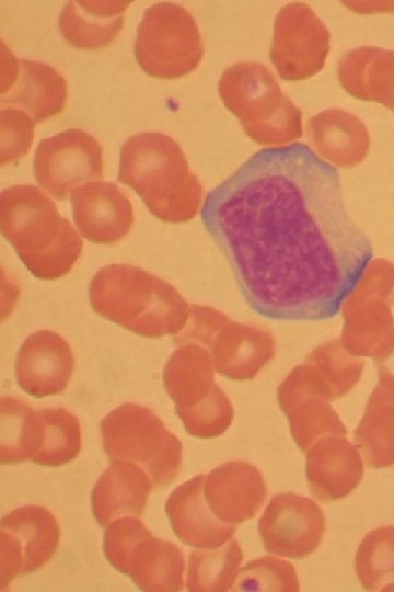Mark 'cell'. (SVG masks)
Listing matches in <instances>:
<instances>
[{
  "label": "cell",
  "mask_w": 394,
  "mask_h": 592,
  "mask_svg": "<svg viewBox=\"0 0 394 592\" xmlns=\"http://www.w3.org/2000/svg\"><path fill=\"white\" fill-rule=\"evenodd\" d=\"M335 167L303 143L262 149L213 189L202 219L258 316L336 317L371 263Z\"/></svg>",
  "instance_id": "1"
},
{
  "label": "cell",
  "mask_w": 394,
  "mask_h": 592,
  "mask_svg": "<svg viewBox=\"0 0 394 592\" xmlns=\"http://www.w3.org/2000/svg\"><path fill=\"white\" fill-rule=\"evenodd\" d=\"M0 229L27 270L39 280L67 275L79 260L83 241L43 191L12 185L0 195Z\"/></svg>",
  "instance_id": "2"
},
{
  "label": "cell",
  "mask_w": 394,
  "mask_h": 592,
  "mask_svg": "<svg viewBox=\"0 0 394 592\" xmlns=\"http://www.w3.org/2000/svg\"><path fill=\"white\" fill-rule=\"evenodd\" d=\"M117 178L135 190L163 221H187L200 208L202 186L181 146L163 133L146 132L129 137L120 148Z\"/></svg>",
  "instance_id": "3"
},
{
  "label": "cell",
  "mask_w": 394,
  "mask_h": 592,
  "mask_svg": "<svg viewBox=\"0 0 394 592\" xmlns=\"http://www.w3.org/2000/svg\"><path fill=\"white\" fill-rule=\"evenodd\" d=\"M89 298L97 315L147 338L177 333L187 316L175 287L130 264L100 269L90 282Z\"/></svg>",
  "instance_id": "4"
},
{
  "label": "cell",
  "mask_w": 394,
  "mask_h": 592,
  "mask_svg": "<svg viewBox=\"0 0 394 592\" xmlns=\"http://www.w3.org/2000/svg\"><path fill=\"white\" fill-rule=\"evenodd\" d=\"M218 91L224 106L254 141L280 147L302 136L301 111L263 64L242 61L228 67Z\"/></svg>",
  "instance_id": "5"
},
{
  "label": "cell",
  "mask_w": 394,
  "mask_h": 592,
  "mask_svg": "<svg viewBox=\"0 0 394 592\" xmlns=\"http://www.w3.org/2000/svg\"><path fill=\"white\" fill-rule=\"evenodd\" d=\"M104 452L112 460L141 466L154 487L171 482L182 464V443L149 408L126 402L101 421Z\"/></svg>",
  "instance_id": "6"
},
{
  "label": "cell",
  "mask_w": 394,
  "mask_h": 592,
  "mask_svg": "<svg viewBox=\"0 0 394 592\" xmlns=\"http://www.w3.org/2000/svg\"><path fill=\"white\" fill-rule=\"evenodd\" d=\"M163 383L190 435L216 437L230 426L232 406L215 384L212 363L204 349L188 344L175 350L165 364Z\"/></svg>",
  "instance_id": "7"
},
{
  "label": "cell",
  "mask_w": 394,
  "mask_h": 592,
  "mask_svg": "<svg viewBox=\"0 0 394 592\" xmlns=\"http://www.w3.org/2000/svg\"><path fill=\"white\" fill-rule=\"evenodd\" d=\"M103 550L108 562L131 578L142 591H181L185 568L182 549L155 537L137 517L124 516L107 525Z\"/></svg>",
  "instance_id": "8"
},
{
  "label": "cell",
  "mask_w": 394,
  "mask_h": 592,
  "mask_svg": "<svg viewBox=\"0 0 394 592\" xmlns=\"http://www.w3.org/2000/svg\"><path fill=\"white\" fill-rule=\"evenodd\" d=\"M134 49L137 62L146 73L160 79H177L199 66L205 46L189 11L173 2H160L144 11Z\"/></svg>",
  "instance_id": "9"
},
{
  "label": "cell",
  "mask_w": 394,
  "mask_h": 592,
  "mask_svg": "<svg viewBox=\"0 0 394 592\" xmlns=\"http://www.w3.org/2000/svg\"><path fill=\"white\" fill-rule=\"evenodd\" d=\"M329 43V31L315 12L304 2H291L275 18L270 59L282 80H305L324 68Z\"/></svg>",
  "instance_id": "10"
},
{
  "label": "cell",
  "mask_w": 394,
  "mask_h": 592,
  "mask_svg": "<svg viewBox=\"0 0 394 592\" xmlns=\"http://www.w3.org/2000/svg\"><path fill=\"white\" fill-rule=\"evenodd\" d=\"M34 174L44 191L63 201L80 185L103 177L102 146L77 128L45 138L36 148Z\"/></svg>",
  "instance_id": "11"
},
{
  "label": "cell",
  "mask_w": 394,
  "mask_h": 592,
  "mask_svg": "<svg viewBox=\"0 0 394 592\" xmlns=\"http://www.w3.org/2000/svg\"><path fill=\"white\" fill-rule=\"evenodd\" d=\"M59 540V524L44 506L24 505L4 515L0 524V589L16 576L44 567Z\"/></svg>",
  "instance_id": "12"
},
{
  "label": "cell",
  "mask_w": 394,
  "mask_h": 592,
  "mask_svg": "<svg viewBox=\"0 0 394 592\" xmlns=\"http://www.w3.org/2000/svg\"><path fill=\"white\" fill-rule=\"evenodd\" d=\"M258 532L267 551L301 559L321 544L325 516L310 498L292 492L278 493L260 516Z\"/></svg>",
  "instance_id": "13"
},
{
  "label": "cell",
  "mask_w": 394,
  "mask_h": 592,
  "mask_svg": "<svg viewBox=\"0 0 394 592\" xmlns=\"http://www.w3.org/2000/svg\"><path fill=\"white\" fill-rule=\"evenodd\" d=\"M1 103L28 112L35 123L59 114L67 102L65 78L51 66L15 58L2 42Z\"/></svg>",
  "instance_id": "14"
},
{
  "label": "cell",
  "mask_w": 394,
  "mask_h": 592,
  "mask_svg": "<svg viewBox=\"0 0 394 592\" xmlns=\"http://www.w3.org/2000/svg\"><path fill=\"white\" fill-rule=\"evenodd\" d=\"M74 356L68 342L50 330H39L22 343L15 360L18 385L36 398L59 395L73 374Z\"/></svg>",
  "instance_id": "15"
},
{
  "label": "cell",
  "mask_w": 394,
  "mask_h": 592,
  "mask_svg": "<svg viewBox=\"0 0 394 592\" xmlns=\"http://www.w3.org/2000/svg\"><path fill=\"white\" fill-rule=\"evenodd\" d=\"M71 203L74 224L91 242H118L134 224L132 205L114 182L93 181L80 185L72 192Z\"/></svg>",
  "instance_id": "16"
},
{
  "label": "cell",
  "mask_w": 394,
  "mask_h": 592,
  "mask_svg": "<svg viewBox=\"0 0 394 592\" xmlns=\"http://www.w3.org/2000/svg\"><path fill=\"white\" fill-rule=\"evenodd\" d=\"M207 505L223 523L241 524L256 515L267 497L260 470L242 460L227 462L205 478Z\"/></svg>",
  "instance_id": "17"
},
{
  "label": "cell",
  "mask_w": 394,
  "mask_h": 592,
  "mask_svg": "<svg viewBox=\"0 0 394 592\" xmlns=\"http://www.w3.org/2000/svg\"><path fill=\"white\" fill-rule=\"evenodd\" d=\"M360 454L345 435L318 439L306 451L305 473L311 493L323 502L348 496L363 477Z\"/></svg>",
  "instance_id": "18"
},
{
  "label": "cell",
  "mask_w": 394,
  "mask_h": 592,
  "mask_svg": "<svg viewBox=\"0 0 394 592\" xmlns=\"http://www.w3.org/2000/svg\"><path fill=\"white\" fill-rule=\"evenodd\" d=\"M206 475H198L179 485L169 496L165 511L177 537L197 548H217L234 534L235 525L215 516L207 505L204 485Z\"/></svg>",
  "instance_id": "19"
},
{
  "label": "cell",
  "mask_w": 394,
  "mask_h": 592,
  "mask_svg": "<svg viewBox=\"0 0 394 592\" xmlns=\"http://www.w3.org/2000/svg\"><path fill=\"white\" fill-rule=\"evenodd\" d=\"M153 486L141 466L127 460H112L92 490L95 520L105 526L121 515L142 514Z\"/></svg>",
  "instance_id": "20"
},
{
  "label": "cell",
  "mask_w": 394,
  "mask_h": 592,
  "mask_svg": "<svg viewBox=\"0 0 394 592\" xmlns=\"http://www.w3.org/2000/svg\"><path fill=\"white\" fill-rule=\"evenodd\" d=\"M306 137L321 158L341 168L359 164L370 147L364 124L340 109H328L310 117Z\"/></svg>",
  "instance_id": "21"
},
{
  "label": "cell",
  "mask_w": 394,
  "mask_h": 592,
  "mask_svg": "<svg viewBox=\"0 0 394 592\" xmlns=\"http://www.w3.org/2000/svg\"><path fill=\"white\" fill-rule=\"evenodd\" d=\"M337 76L351 96L394 111V50L375 46L347 50L338 60Z\"/></svg>",
  "instance_id": "22"
},
{
  "label": "cell",
  "mask_w": 394,
  "mask_h": 592,
  "mask_svg": "<svg viewBox=\"0 0 394 592\" xmlns=\"http://www.w3.org/2000/svg\"><path fill=\"white\" fill-rule=\"evenodd\" d=\"M132 1H68L59 16L62 37L72 46L97 49L109 45L124 26Z\"/></svg>",
  "instance_id": "23"
},
{
  "label": "cell",
  "mask_w": 394,
  "mask_h": 592,
  "mask_svg": "<svg viewBox=\"0 0 394 592\" xmlns=\"http://www.w3.org/2000/svg\"><path fill=\"white\" fill-rule=\"evenodd\" d=\"M354 439L368 466L394 465V375L381 372Z\"/></svg>",
  "instance_id": "24"
},
{
  "label": "cell",
  "mask_w": 394,
  "mask_h": 592,
  "mask_svg": "<svg viewBox=\"0 0 394 592\" xmlns=\"http://www.w3.org/2000/svg\"><path fill=\"white\" fill-rule=\"evenodd\" d=\"M0 406V462L14 464L33 460L45 439L42 410H35L15 397H2Z\"/></svg>",
  "instance_id": "25"
},
{
  "label": "cell",
  "mask_w": 394,
  "mask_h": 592,
  "mask_svg": "<svg viewBox=\"0 0 394 592\" xmlns=\"http://www.w3.org/2000/svg\"><path fill=\"white\" fill-rule=\"evenodd\" d=\"M213 354L219 373L233 379H245L255 376L270 357V346L258 334L231 326L216 338Z\"/></svg>",
  "instance_id": "26"
},
{
  "label": "cell",
  "mask_w": 394,
  "mask_h": 592,
  "mask_svg": "<svg viewBox=\"0 0 394 592\" xmlns=\"http://www.w3.org/2000/svg\"><path fill=\"white\" fill-rule=\"evenodd\" d=\"M243 551L236 539L217 548L189 554L187 589L192 592L230 591L236 580Z\"/></svg>",
  "instance_id": "27"
},
{
  "label": "cell",
  "mask_w": 394,
  "mask_h": 592,
  "mask_svg": "<svg viewBox=\"0 0 394 592\" xmlns=\"http://www.w3.org/2000/svg\"><path fill=\"white\" fill-rule=\"evenodd\" d=\"M355 569L368 591L394 582V525L376 527L364 536L356 553Z\"/></svg>",
  "instance_id": "28"
},
{
  "label": "cell",
  "mask_w": 394,
  "mask_h": 592,
  "mask_svg": "<svg viewBox=\"0 0 394 592\" xmlns=\"http://www.w3.org/2000/svg\"><path fill=\"white\" fill-rule=\"evenodd\" d=\"M40 410L45 420V439L33 462L45 466L70 463L81 451V428L78 418L63 408Z\"/></svg>",
  "instance_id": "29"
},
{
  "label": "cell",
  "mask_w": 394,
  "mask_h": 592,
  "mask_svg": "<svg viewBox=\"0 0 394 592\" xmlns=\"http://www.w3.org/2000/svg\"><path fill=\"white\" fill-rule=\"evenodd\" d=\"M300 590L294 567L287 560L264 556L239 569L231 591H285Z\"/></svg>",
  "instance_id": "30"
},
{
  "label": "cell",
  "mask_w": 394,
  "mask_h": 592,
  "mask_svg": "<svg viewBox=\"0 0 394 592\" xmlns=\"http://www.w3.org/2000/svg\"><path fill=\"white\" fill-rule=\"evenodd\" d=\"M34 119L25 111L1 107L0 111V163L14 162L25 156L34 138Z\"/></svg>",
  "instance_id": "31"
},
{
  "label": "cell",
  "mask_w": 394,
  "mask_h": 592,
  "mask_svg": "<svg viewBox=\"0 0 394 592\" xmlns=\"http://www.w3.org/2000/svg\"><path fill=\"white\" fill-rule=\"evenodd\" d=\"M375 357L384 368L383 372L394 375V337L379 349Z\"/></svg>",
  "instance_id": "32"
},
{
  "label": "cell",
  "mask_w": 394,
  "mask_h": 592,
  "mask_svg": "<svg viewBox=\"0 0 394 592\" xmlns=\"http://www.w3.org/2000/svg\"><path fill=\"white\" fill-rule=\"evenodd\" d=\"M382 590L383 591H394V582L385 585Z\"/></svg>",
  "instance_id": "33"
}]
</instances>
